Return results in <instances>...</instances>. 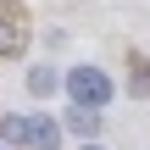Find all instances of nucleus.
<instances>
[{
	"instance_id": "nucleus-1",
	"label": "nucleus",
	"mask_w": 150,
	"mask_h": 150,
	"mask_svg": "<svg viewBox=\"0 0 150 150\" xmlns=\"http://www.w3.org/2000/svg\"><path fill=\"white\" fill-rule=\"evenodd\" d=\"M67 95H72L78 106H106V100L117 95V83H111L100 67H78V72H67Z\"/></svg>"
},
{
	"instance_id": "nucleus-2",
	"label": "nucleus",
	"mask_w": 150,
	"mask_h": 150,
	"mask_svg": "<svg viewBox=\"0 0 150 150\" xmlns=\"http://www.w3.org/2000/svg\"><path fill=\"white\" fill-rule=\"evenodd\" d=\"M28 145L33 150H61V122L56 117H33L28 122Z\"/></svg>"
},
{
	"instance_id": "nucleus-3",
	"label": "nucleus",
	"mask_w": 150,
	"mask_h": 150,
	"mask_svg": "<svg viewBox=\"0 0 150 150\" xmlns=\"http://www.w3.org/2000/svg\"><path fill=\"white\" fill-rule=\"evenodd\" d=\"M67 128H72L78 139L100 134V106H78V100H72V111H67Z\"/></svg>"
},
{
	"instance_id": "nucleus-4",
	"label": "nucleus",
	"mask_w": 150,
	"mask_h": 150,
	"mask_svg": "<svg viewBox=\"0 0 150 150\" xmlns=\"http://www.w3.org/2000/svg\"><path fill=\"white\" fill-rule=\"evenodd\" d=\"M22 50V28H17V17H0V56H17Z\"/></svg>"
},
{
	"instance_id": "nucleus-5",
	"label": "nucleus",
	"mask_w": 150,
	"mask_h": 150,
	"mask_svg": "<svg viewBox=\"0 0 150 150\" xmlns=\"http://www.w3.org/2000/svg\"><path fill=\"white\" fill-rule=\"evenodd\" d=\"M0 134L11 145H28V117H0Z\"/></svg>"
},
{
	"instance_id": "nucleus-6",
	"label": "nucleus",
	"mask_w": 150,
	"mask_h": 150,
	"mask_svg": "<svg viewBox=\"0 0 150 150\" xmlns=\"http://www.w3.org/2000/svg\"><path fill=\"white\" fill-rule=\"evenodd\" d=\"M28 89H33V95H50V89H56V72H45V67L28 72Z\"/></svg>"
},
{
	"instance_id": "nucleus-7",
	"label": "nucleus",
	"mask_w": 150,
	"mask_h": 150,
	"mask_svg": "<svg viewBox=\"0 0 150 150\" xmlns=\"http://www.w3.org/2000/svg\"><path fill=\"white\" fill-rule=\"evenodd\" d=\"M83 150H100V145H83Z\"/></svg>"
}]
</instances>
